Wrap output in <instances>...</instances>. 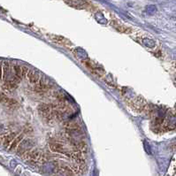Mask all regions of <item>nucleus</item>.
Masks as SVG:
<instances>
[{"label": "nucleus", "instance_id": "1", "mask_svg": "<svg viewBox=\"0 0 176 176\" xmlns=\"http://www.w3.org/2000/svg\"><path fill=\"white\" fill-rule=\"evenodd\" d=\"M132 105H133L134 109H136L138 112H142L145 109L146 107V102L144 101L143 98H142L141 97H134L132 100H130Z\"/></svg>", "mask_w": 176, "mask_h": 176}, {"label": "nucleus", "instance_id": "2", "mask_svg": "<svg viewBox=\"0 0 176 176\" xmlns=\"http://www.w3.org/2000/svg\"><path fill=\"white\" fill-rule=\"evenodd\" d=\"M32 146V143L30 140H22L20 142V143L19 144V146L17 147V152L18 154H20V155H23V154L29 150H30Z\"/></svg>", "mask_w": 176, "mask_h": 176}, {"label": "nucleus", "instance_id": "3", "mask_svg": "<svg viewBox=\"0 0 176 176\" xmlns=\"http://www.w3.org/2000/svg\"><path fill=\"white\" fill-rule=\"evenodd\" d=\"M27 77L28 79L29 80V82L32 83V84H36L39 80H40V73L38 71H35V70H33V69H29V72H28V74H27Z\"/></svg>", "mask_w": 176, "mask_h": 176}, {"label": "nucleus", "instance_id": "4", "mask_svg": "<svg viewBox=\"0 0 176 176\" xmlns=\"http://www.w3.org/2000/svg\"><path fill=\"white\" fill-rule=\"evenodd\" d=\"M165 127L168 130H173L176 127V116L173 115V113H170L167 115L166 120V124Z\"/></svg>", "mask_w": 176, "mask_h": 176}, {"label": "nucleus", "instance_id": "5", "mask_svg": "<svg viewBox=\"0 0 176 176\" xmlns=\"http://www.w3.org/2000/svg\"><path fill=\"white\" fill-rule=\"evenodd\" d=\"M0 103L6 105V106H8V107H14L18 104L14 99L9 98L8 97H6L2 92H0Z\"/></svg>", "mask_w": 176, "mask_h": 176}, {"label": "nucleus", "instance_id": "6", "mask_svg": "<svg viewBox=\"0 0 176 176\" xmlns=\"http://www.w3.org/2000/svg\"><path fill=\"white\" fill-rule=\"evenodd\" d=\"M67 4L76 9H82L87 6V2L84 0H65Z\"/></svg>", "mask_w": 176, "mask_h": 176}, {"label": "nucleus", "instance_id": "7", "mask_svg": "<svg viewBox=\"0 0 176 176\" xmlns=\"http://www.w3.org/2000/svg\"><path fill=\"white\" fill-rule=\"evenodd\" d=\"M50 149L51 151L56 152V153H61V154H67V150L64 147L63 144L57 143V142H53L50 143Z\"/></svg>", "mask_w": 176, "mask_h": 176}, {"label": "nucleus", "instance_id": "8", "mask_svg": "<svg viewBox=\"0 0 176 176\" xmlns=\"http://www.w3.org/2000/svg\"><path fill=\"white\" fill-rule=\"evenodd\" d=\"M74 56L81 61H87L89 60V56H88V53L82 49V48H76L74 49Z\"/></svg>", "mask_w": 176, "mask_h": 176}, {"label": "nucleus", "instance_id": "9", "mask_svg": "<svg viewBox=\"0 0 176 176\" xmlns=\"http://www.w3.org/2000/svg\"><path fill=\"white\" fill-rule=\"evenodd\" d=\"M10 69H11L10 63L8 61H5L3 63V78H2V80H4V81H6L10 78V75H9Z\"/></svg>", "mask_w": 176, "mask_h": 176}, {"label": "nucleus", "instance_id": "10", "mask_svg": "<svg viewBox=\"0 0 176 176\" xmlns=\"http://www.w3.org/2000/svg\"><path fill=\"white\" fill-rule=\"evenodd\" d=\"M56 176H73L72 170L67 166H61L56 172Z\"/></svg>", "mask_w": 176, "mask_h": 176}, {"label": "nucleus", "instance_id": "11", "mask_svg": "<svg viewBox=\"0 0 176 176\" xmlns=\"http://www.w3.org/2000/svg\"><path fill=\"white\" fill-rule=\"evenodd\" d=\"M16 137V135L14 133H11L9 135H6L3 136V140H2V143L5 147H9L12 143V142L13 141V139Z\"/></svg>", "mask_w": 176, "mask_h": 176}, {"label": "nucleus", "instance_id": "12", "mask_svg": "<svg viewBox=\"0 0 176 176\" xmlns=\"http://www.w3.org/2000/svg\"><path fill=\"white\" fill-rule=\"evenodd\" d=\"M23 140V135H19L16 136V137L13 139V141L12 142L11 145L9 146V150H13L15 149H17V147L19 146V144L20 143V142Z\"/></svg>", "mask_w": 176, "mask_h": 176}, {"label": "nucleus", "instance_id": "13", "mask_svg": "<svg viewBox=\"0 0 176 176\" xmlns=\"http://www.w3.org/2000/svg\"><path fill=\"white\" fill-rule=\"evenodd\" d=\"M13 75L20 81L21 78H22V76H21V65H19L17 63H14L13 65Z\"/></svg>", "mask_w": 176, "mask_h": 176}, {"label": "nucleus", "instance_id": "14", "mask_svg": "<svg viewBox=\"0 0 176 176\" xmlns=\"http://www.w3.org/2000/svg\"><path fill=\"white\" fill-rule=\"evenodd\" d=\"M142 43H143L144 46L150 48V49H152V48H154V47L156 46L155 41L152 40V39H150V38H148V37L143 38V39H142Z\"/></svg>", "mask_w": 176, "mask_h": 176}, {"label": "nucleus", "instance_id": "15", "mask_svg": "<svg viewBox=\"0 0 176 176\" xmlns=\"http://www.w3.org/2000/svg\"><path fill=\"white\" fill-rule=\"evenodd\" d=\"M95 19H96V20L97 21L99 24H102V25H106L107 22H108L107 19H106V18L104 17V15L101 12L96 13V14H95Z\"/></svg>", "mask_w": 176, "mask_h": 176}, {"label": "nucleus", "instance_id": "16", "mask_svg": "<svg viewBox=\"0 0 176 176\" xmlns=\"http://www.w3.org/2000/svg\"><path fill=\"white\" fill-rule=\"evenodd\" d=\"M157 6L155 5H149L145 7V13L149 15H153L157 13Z\"/></svg>", "mask_w": 176, "mask_h": 176}, {"label": "nucleus", "instance_id": "17", "mask_svg": "<svg viewBox=\"0 0 176 176\" xmlns=\"http://www.w3.org/2000/svg\"><path fill=\"white\" fill-rule=\"evenodd\" d=\"M112 79H113V76L109 74V75H107V76L105 77L104 81H105L106 83H108L109 85H111L112 87H115V82H114V81H113Z\"/></svg>", "mask_w": 176, "mask_h": 176}, {"label": "nucleus", "instance_id": "18", "mask_svg": "<svg viewBox=\"0 0 176 176\" xmlns=\"http://www.w3.org/2000/svg\"><path fill=\"white\" fill-rule=\"evenodd\" d=\"M29 70V68L28 67H26V65H21V76H22V78L27 76Z\"/></svg>", "mask_w": 176, "mask_h": 176}, {"label": "nucleus", "instance_id": "19", "mask_svg": "<svg viewBox=\"0 0 176 176\" xmlns=\"http://www.w3.org/2000/svg\"><path fill=\"white\" fill-rule=\"evenodd\" d=\"M169 148H170L171 150H174V149H176V138H175L173 141H172V143H171L170 145H169Z\"/></svg>", "mask_w": 176, "mask_h": 176}, {"label": "nucleus", "instance_id": "20", "mask_svg": "<svg viewBox=\"0 0 176 176\" xmlns=\"http://www.w3.org/2000/svg\"><path fill=\"white\" fill-rule=\"evenodd\" d=\"M3 78V64L0 62V81H2Z\"/></svg>", "mask_w": 176, "mask_h": 176}, {"label": "nucleus", "instance_id": "21", "mask_svg": "<svg viewBox=\"0 0 176 176\" xmlns=\"http://www.w3.org/2000/svg\"><path fill=\"white\" fill-rule=\"evenodd\" d=\"M144 145H145V150H147V152L149 154H150V145L147 142H144Z\"/></svg>", "mask_w": 176, "mask_h": 176}, {"label": "nucleus", "instance_id": "22", "mask_svg": "<svg viewBox=\"0 0 176 176\" xmlns=\"http://www.w3.org/2000/svg\"><path fill=\"white\" fill-rule=\"evenodd\" d=\"M173 80H174V82H175V84H176V74H174V79H173Z\"/></svg>", "mask_w": 176, "mask_h": 176}]
</instances>
